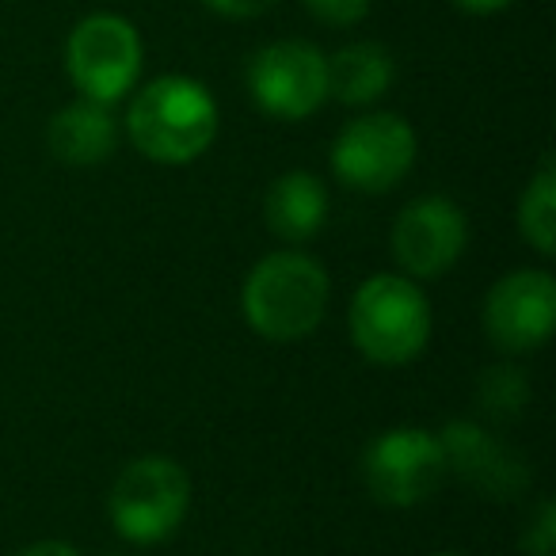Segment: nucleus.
Masks as SVG:
<instances>
[{
    "label": "nucleus",
    "instance_id": "9b49d317",
    "mask_svg": "<svg viewBox=\"0 0 556 556\" xmlns=\"http://www.w3.org/2000/svg\"><path fill=\"white\" fill-rule=\"evenodd\" d=\"M442 457H446V472H454L462 484H469L484 500H515L530 484V469L526 462L495 439L488 427L469 424V419H454L446 431L439 434Z\"/></svg>",
    "mask_w": 556,
    "mask_h": 556
},
{
    "label": "nucleus",
    "instance_id": "4468645a",
    "mask_svg": "<svg viewBox=\"0 0 556 556\" xmlns=\"http://www.w3.org/2000/svg\"><path fill=\"white\" fill-rule=\"evenodd\" d=\"M396 65L381 42H351L328 58V96L348 108H370L393 88Z\"/></svg>",
    "mask_w": 556,
    "mask_h": 556
},
{
    "label": "nucleus",
    "instance_id": "dca6fc26",
    "mask_svg": "<svg viewBox=\"0 0 556 556\" xmlns=\"http://www.w3.org/2000/svg\"><path fill=\"white\" fill-rule=\"evenodd\" d=\"M530 401V386H526V374L515 366H492L484 370L477 389V404L488 419H518Z\"/></svg>",
    "mask_w": 556,
    "mask_h": 556
},
{
    "label": "nucleus",
    "instance_id": "aec40b11",
    "mask_svg": "<svg viewBox=\"0 0 556 556\" xmlns=\"http://www.w3.org/2000/svg\"><path fill=\"white\" fill-rule=\"evenodd\" d=\"M450 4L469 12V16H492V12H503L507 4H515V0H450Z\"/></svg>",
    "mask_w": 556,
    "mask_h": 556
},
{
    "label": "nucleus",
    "instance_id": "423d86ee",
    "mask_svg": "<svg viewBox=\"0 0 556 556\" xmlns=\"http://www.w3.org/2000/svg\"><path fill=\"white\" fill-rule=\"evenodd\" d=\"M416 164V130L393 111H374L340 130L332 141V172L363 194H386Z\"/></svg>",
    "mask_w": 556,
    "mask_h": 556
},
{
    "label": "nucleus",
    "instance_id": "2eb2a0df",
    "mask_svg": "<svg viewBox=\"0 0 556 556\" xmlns=\"http://www.w3.org/2000/svg\"><path fill=\"white\" fill-rule=\"evenodd\" d=\"M518 232H522L526 244L538 255L556 252V172L548 156L541 161L530 187L522 191V202H518Z\"/></svg>",
    "mask_w": 556,
    "mask_h": 556
},
{
    "label": "nucleus",
    "instance_id": "a211bd4d",
    "mask_svg": "<svg viewBox=\"0 0 556 556\" xmlns=\"http://www.w3.org/2000/svg\"><path fill=\"white\" fill-rule=\"evenodd\" d=\"M374 0H305V9L328 27H351L358 20H366Z\"/></svg>",
    "mask_w": 556,
    "mask_h": 556
},
{
    "label": "nucleus",
    "instance_id": "4be33fe9",
    "mask_svg": "<svg viewBox=\"0 0 556 556\" xmlns=\"http://www.w3.org/2000/svg\"><path fill=\"white\" fill-rule=\"evenodd\" d=\"M439 556H462V553H439Z\"/></svg>",
    "mask_w": 556,
    "mask_h": 556
},
{
    "label": "nucleus",
    "instance_id": "f03ea898",
    "mask_svg": "<svg viewBox=\"0 0 556 556\" xmlns=\"http://www.w3.org/2000/svg\"><path fill=\"white\" fill-rule=\"evenodd\" d=\"M244 320L278 343L317 332L328 309V275L305 252H270L248 270L240 290Z\"/></svg>",
    "mask_w": 556,
    "mask_h": 556
},
{
    "label": "nucleus",
    "instance_id": "ddd939ff",
    "mask_svg": "<svg viewBox=\"0 0 556 556\" xmlns=\"http://www.w3.org/2000/svg\"><path fill=\"white\" fill-rule=\"evenodd\" d=\"M263 214L275 237L282 240H313L328 222V191L313 172H287L267 187Z\"/></svg>",
    "mask_w": 556,
    "mask_h": 556
},
{
    "label": "nucleus",
    "instance_id": "f8f14e48",
    "mask_svg": "<svg viewBox=\"0 0 556 556\" xmlns=\"http://www.w3.org/2000/svg\"><path fill=\"white\" fill-rule=\"evenodd\" d=\"M47 146L54 161L70 168H96L103 164L118 146V126L111 108L80 96L77 103H65L47 126Z\"/></svg>",
    "mask_w": 556,
    "mask_h": 556
},
{
    "label": "nucleus",
    "instance_id": "412c9836",
    "mask_svg": "<svg viewBox=\"0 0 556 556\" xmlns=\"http://www.w3.org/2000/svg\"><path fill=\"white\" fill-rule=\"evenodd\" d=\"M20 556H80L73 545H65V541H39V545L24 548Z\"/></svg>",
    "mask_w": 556,
    "mask_h": 556
},
{
    "label": "nucleus",
    "instance_id": "0eeeda50",
    "mask_svg": "<svg viewBox=\"0 0 556 556\" xmlns=\"http://www.w3.org/2000/svg\"><path fill=\"white\" fill-rule=\"evenodd\" d=\"M363 480L386 507H416L431 500L446 480L439 434L424 427H393L378 434L363 454Z\"/></svg>",
    "mask_w": 556,
    "mask_h": 556
},
{
    "label": "nucleus",
    "instance_id": "9d476101",
    "mask_svg": "<svg viewBox=\"0 0 556 556\" xmlns=\"http://www.w3.org/2000/svg\"><path fill=\"white\" fill-rule=\"evenodd\" d=\"M469 222L462 206L442 194H424L396 214L393 225V260L412 278H439L462 260Z\"/></svg>",
    "mask_w": 556,
    "mask_h": 556
},
{
    "label": "nucleus",
    "instance_id": "7ed1b4c3",
    "mask_svg": "<svg viewBox=\"0 0 556 556\" xmlns=\"http://www.w3.org/2000/svg\"><path fill=\"white\" fill-rule=\"evenodd\" d=\"M351 336L363 358L404 366L424 355L431 340V302L404 275H374L351 302Z\"/></svg>",
    "mask_w": 556,
    "mask_h": 556
},
{
    "label": "nucleus",
    "instance_id": "f257e3e1",
    "mask_svg": "<svg viewBox=\"0 0 556 556\" xmlns=\"http://www.w3.org/2000/svg\"><path fill=\"white\" fill-rule=\"evenodd\" d=\"M217 103L194 77H156L134 96L126 130L141 156L156 164H191L217 138Z\"/></svg>",
    "mask_w": 556,
    "mask_h": 556
},
{
    "label": "nucleus",
    "instance_id": "6e6552de",
    "mask_svg": "<svg viewBox=\"0 0 556 556\" xmlns=\"http://www.w3.org/2000/svg\"><path fill=\"white\" fill-rule=\"evenodd\" d=\"M248 92L263 115L302 123L328 100V58L305 39L270 42L248 65Z\"/></svg>",
    "mask_w": 556,
    "mask_h": 556
},
{
    "label": "nucleus",
    "instance_id": "20e7f679",
    "mask_svg": "<svg viewBox=\"0 0 556 556\" xmlns=\"http://www.w3.org/2000/svg\"><path fill=\"white\" fill-rule=\"evenodd\" d=\"M191 507V480L172 457L149 454L130 462L111 488V522L134 545L172 538Z\"/></svg>",
    "mask_w": 556,
    "mask_h": 556
},
{
    "label": "nucleus",
    "instance_id": "6ab92c4d",
    "mask_svg": "<svg viewBox=\"0 0 556 556\" xmlns=\"http://www.w3.org/2000/svg\"><path fill=\"white\" fill-rule=\"evenodd\" d=\"M202 4L225 20H255L267 9H275L278 0H202Z\"/></svg>",
    "mask_w": 556,
    "mask_h": 556
},
{
    "label": "nucleus",
    "instance_id": "39448f33",
    "mask_svg": "<svg viewBox=\"0 0 556 556\" xmlns=\"http://www.w3.org/2000/svg\"><path fill=\"white\" fill-rule=\"evenodd\" d=\"M141 35L118 12H92L70 31L65 42V73L85 100L103 108L130 96L141 77Z\"/></svg>",
    "mask_w": 556,
    "mask_h": 556
},
{
    "label": "nucleus",
    "instance_id": "f3484780",
    "mask_svg": "<svg viewBox=\"0 0 556 556\" xmlns=\"http://www.w3.org/2000/svg\"><path fill=\"white\" fill-rule=\"evenodd\" d=\"M522 556H556V507L541 503L530 530L522 533Z\"/></svg>",
    "mask_w": 556,
    "mask_h": 556
},
{
    "label": "nucleus",
    "instance_id": "1a4fd4ad",
    "mask_svg": "<svg viewBox=\"0 0 556 556\" xmlns=\"http://www.w3.org/2000/svg\"><path fill=\"white\" fill-rule=\"evenodd\" d=\"M556 328V282L548 270H510L484 298V332L507 355H530Z\"/></svg>",
    "mask_w": 556,
    "mask_h": 556
}]
</instances>
